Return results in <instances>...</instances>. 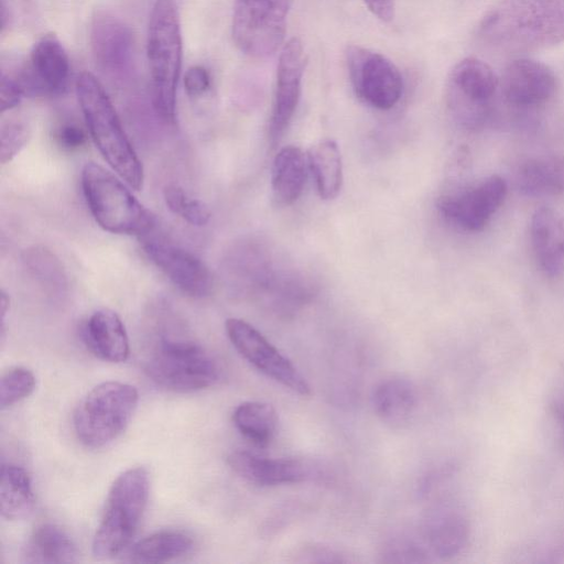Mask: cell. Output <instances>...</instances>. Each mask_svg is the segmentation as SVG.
<instances>
[{
    "label": "cell",
    "instance_id": "4316f807",
    "mask_svg": "<svg viewBox=\"0 0 564 564\" xmlns=\"http://www.w3.org/2000/svg\"><path fill=\"white\" fill-rule=\"evenodd\" d=\"M307 158L319 197L334 199L343 185V161L337 143L330 139L319 141L311 148Z\"/></svg>",
    "mask_w": 564,
    "mask_h": 564
},
{
    "label": "cell",
    "instance_id": "1f68e13d",
    "mask_svg": "<svg viewBox=\"0 0 564 564\" xmlns=\"http://www.w3.org/2000/svg\"><path fill=\"white\" fill-rule=\"evenodd\" d=\"M35 377L25 367H12L0 379V406L9 408L29 397L35 389Z\"/></svg>",
    "mask_w": 564,
    "mask_h": 564
},
{
    "label": "cell",
    "instance_id": "7a4b0ae2",
    "mask_svg": "<svg viewBox=\"0 0 564 564\" xmlns=\"http://www.w3.org/2000/svg\"><path fill=\"white\" fill-rule=\"evenodd\" d=\"M76 94L89 135L105 161L130 187L142 188V163L100 82L84 72L77 78Z\"/></svg>",
    "mask_w": 564,
    "mask_h": 564
},
{
    "label": "cell",
    "instance_id": "f546056e",
    "mask_svg": "<svg viewBox=\"0 0 564 564\" xmlns=\"http://www.w3.org/2000/svg\"><path fill=\"white\" fill-rule=\"evenodd\" d=\"M22 262L28 274L53 295H63L68 281L59 259L46 247L33 246L22 253Z\"/></svg>",
    "mask_w": 564,
    "mask_h": 564
},
{
    "label": "cell",
    "instance_id": "f35d334b",
    "mask_svg": "<svg viewBox=\"0 0 564 564\" xmlns=\"http://www.w3.org/2000/svg\"><path fill=\"white\" fill-rule=\"evenodd\" d=\"M0 305H1V318H2V323H3L6 315L9 312V306H10V299H9V295L4 292V290H1Z\"/></svg>",
    "mask_w": 564,
    "mask_h": 564
},
{
    "label": "cell",
    "instance_id": "d4e9b609",
    "mask_svg": "<svg viewBox=\"0 0 564 564\" xmlns=\"http://www.w3.org/2000/svg\"><path fill=\"white\" fill-rule=\"evenodd\" d=\"M372 405L378 416L384 422L404 423L417 405L415 387L406 379L384 380L373 391Z\"/></svg>",
    "mask_w": 564,
    "mask_h": 564
},
{
    "label": "cell",
    "instance_id": "83f0119b",
    "mask_svg": "<svg viewBox=\"0 0 564 564\" xmlns=\"http://www.w3.org/2000/svg\"><path fill=\"white\" fill-rule=\"evenodd\" d=\"M232 422L239 433L257 446H267L276 430L275 410L268 403L248 401L232 413Z\"/></svg>",
    "mask_w": 564,
    "mask_h": 564
},
{
    "label": "cell",
    "instance_id": "5bb4252c",
    "mask_svg": "<svg viewBox=\"0 0 564 564\" xmlns=\"http://www.w3.org/2000/svg\"><path fill=\"white\" fill-rule=\"evenodd\" d=\"M508 193L506 181L490 175L460 191L438 199L441 215L457 228L476 232L482 230L503 204Z\"/></svg>",
    "mask_w": 564,
    "mask_h": 564
},
{
    "label": "cell",
    "instance_id": "8fae6325",
    "mask_svg": "<svg viewBox=\"0 0 564 564\" xmlns=\"http://www.w3.org/2000/svg\"><path fill=\"white\" fill-rule=\"evenodd\" d=\"M140 238L144 254L180 291L194 299L210 293L212 274L196 254L156 234V228Z\"/></svg>",
    "mask_w": 564,
    "mask_h": 564
},
{
    "label": "cell",
    "instance_id": "ab89813d",
    "mask_svg": "<svg viewBox=\"0 0 564 564\" xmlns=\"http://www.w3.org/2000/svg\"><path fill=\"white\" fill-rule=\"evenodd\" d=\"M554 414L560 423L564 425V403L554 406Z\"/></svg>",
    "mask_w": 564,
    "mask_h": 564
},
{
    "label": "cell",
    "instance_id": "9a60e30c",
    "mask_svg": "<svg viewBox=\"0 0 564 564\" xmlns=\"http://www.w3.org/2000/svg\"><path fill=\"white\" fill-rule=\"evenodd\" d=\"M302 42L292 37L283 44L276 65L275 87L269 121V139L274 145L288 129L297 108L305 68Z\"/></svg>",
    "mask_w": 564,
    "mask_h": 564
},
{
    "label": "cell",
    "instance_id": "3957f363",
    "mask_svg": "<svg viewBox=\"0 0 564 564\" xmlns=\"http://www.w3.org/2000/svg\"><path fill=\"white\" fill-rule=\"evenodd\" d=\"M182 32L173 0H156L148 28L147 57L151 82V102L162 121L174 124L176 90L182 66Z\"/></svg>",
    "mask_w": 564,
    "mask_h": 564
},
{
    "label": "cell",
    "instance_id": "6da1fadb",
    "mask_svg": "<svg viewBox=\"0 0 564 564\" xmlns=\"http://www.w3.org/2000/svg\"><path fill=\"white\" fill-rule=\"evenodd\" d=\"M487 45L503 52H530L564 41V0H501L478 25Z\"/></svg>",
    "mask_w": 564,
    "mask_h": 564
},
{
    "label": "cell",
    "instance_id": "836d02e7",
    "mask_svg": "<svg viewBox=\"0 0 564 564\" xmlns=\"http://www.w3.org/2000/svg\"><path fill=\"white\" fill-rule=\"evenodd\" d=\"M429 552L422 538L419 541L413 538L398 536L383 546L386 562H423Z\"/></svg>",
    "mask_w": 564,
    "mask_h": 564
},
{
    "label": "cell",
    "instance_id": "484cf974",
    "mask_svg": "<svg viewBox=\"0 0 564 564\" xmlns=\"http://www.w3.org/2000/svg\"><path fill=\"white\" fill-rule=\"evenodd\" d=\"M34 506V492L28 471L15 464L1 466L0 511L8 520L28 517Z\"/></svg>",
    "mask_w": 564,
    "mask_h": 564
},
{
    "label": "cell",
    "instance_id": "f1b7e54d",
    "mask_svg": "<svg viewBox=\"0 0 564 564\" xmlns=\"http://www.w3.org/2000/svg\"><path fill=\"white\" fill-rule=\"evenodd\" d=\"M193 547L192 538L181 531L164 530L138 541L131 558L141 563H163L187 554Z\"/></svg>",
    "mask_w": 564,
    "mask_h": 564
},
{
    "label": "cell",
    "instance_id": "d6a6232c",
    "mask_svg": "<svg viewBox=\"0 0 564 564\" xmlns=\"http://www.w3.org/2000/svg\"><path fill=\"white\" fill-rule=\"evenodd\" d=\"M30 128L22 120L11 119L1 126L0 161L6 164L23 149L30 138Z\"/></svg>",
    "mask_w": 564,
    "mask_h": 564
},
{
    "label": "cell",
    "instance_id": "4dcf8cb0",
    "mask_svg": "<svg viewBox=\"0 0 564 564\" xmlns=\"http://www.w3.org/2000/svg\"><path fill=\"white\" fill-rule=\"evenodd\" d=\"M164 202L174 215L193 226H205L210 219L208 206L200 199L192 197L176 184L165 186Z\"/></svg>",
    "mask_w": 564,
    "mask_h": 564
},
{
    "label": "cell",
    "instance_id": "9c48e42d",
    "mask_svg": "<svg viewBox=\"0 0 564 564\" xmlns=\"http://www.w3.org/2000/svg\"><path fill=\"white\" fill-rule=\"evenodd\" d=\"M292 0H235L231 35L251 57H267L284 44Z\"/></svg>",
    "mask_w": 564,
    "mask_h": 564
},
{
    "label": "cell",
    "instance_id": "d6986e66",
    "mask_svg": "<svg viewBox=\"0 0 564 564\" xmlns=\"http://www.w3.org/2000/svg\"><path fill=\"white\" fill-rule=\"evenodd\" d=\"M530 239L540 270L550 279L564 272V218L550 207L538 208L530 220Z\"/></svg>",
    "mask_w": 564,
    "mask_h": 564
},
{
    "label": "cell",
    "instance_id": "277c9868",
    "mask_svg": "<svg viewBox=\"0 0 564 564\" xmlns=\"http://www.w3.org/2000/svg\"><path fill=\"white\" fill-rule=\"evenodd\" d=\"M80 184L91 216L105 231L141 237L158 227L156 217L137 199L127 183L104 166L86 163Z\"/></svg>",
    "mask_w": 564,
    "mask_h": 564
},
{
    "label": "cell",
    "instance_id": "ba28073f",
    "mask_svg": "<svg viewBox=\"0 0 564 564\" xmlns=\"http://www.w3.org/2000/svg\"><path fill=\"white\" fill-rule=\"evenodd\" d=\"M499 79L476 57L459 61L449 72L445 98L453 119L463 128L478 130L489 121Z\"/></svg>",
    "mask_w": 564,
    "mask_h": 564
},
{
    "label": "cell",
    "instance_id": "d590c367",
    "mask_svg": "<svg viewBox=\"0 0 564 564\" xmlns=\"http://www.w3.org/2000/svg\"><path fill=\"white\" fill-rule=\"evenodd\" d=\"M86 131L74 122H64L54 131L56 144L64 151L74 152L84 148L87 143Z\"/></svg>",
    "mask_w": 564,
    "mask_h": 564
},
{
    "label": "cell",
    "instance_id": "603a6c76",
    "mask_svg": "<svg viewBox=\"0 0 564 564\" xmlns=\"http://www.w3.org/2000/svg\"><path fill=\"white\" fill-rule=\"evenodd\" d=\"M469 528L466 519L455 511L431 516L422 529V539L430 553L440 558L457 555L467 544Z\"/></svg>",
    "mask_w": 564,
    "mask_h": 564
},
{
    "label": "cell",
    "instance_id": "ffe728a7",
    "mask_svg": "<svg viewBox=\"0 0 564 564\" xmlns=\"http://www.w3.org/2000/svg\"><path fill=\"white\" fill-rule=\"evenodd\" d=\"M87 348L99 359L123 362L130 354L129 338L120 316L110 308L95 311L82 329Z\"/></svg>",
    "mask_w": 564,
    "mask_h": 564
},
{
    "label": "cell",
    "instance_id": "7c38bea8",
    "mask_svg": "<svg viewBox=\"0 0 564 564\" xmlns=\"http://www.w3.org/2000/svg\"><path fill=\"white\" fill-rule=\"evenodd\" d=\"M225 328L235 349L254 368L301 395L311 393L307 381L293 364L252 325L231 317Z\"/></svg>",
    "mask_w": 564,
    "mask_h": 564
},
{
    "label": "cell",
    "instance_id": "ac0fdd59",
    "mask_svg": "<svg viewBox=\"0 0 564 564\" xmlns=\"http://www.w3.org/2000/svg\"><path fill=\"white\" fill-rule=\"evenodd\" d=\"M556 78L545 64L518 58L505 69L501 78V93L513 107L532 108L547 102L555 94Z\"/></svg>",
    "mask_w": 564,
    "mask_h": 564
},
{
    "label": "cell",
    "instance_id": "e575fe53",
    "mask_svg": "<svg viewBox=\"0 0 564 564\" xmlns=\"http://www.w3.org/2000/svg\"><path fill=\"white\" fill-rule=\"evenodd\" d=\"M25 96L24 88L18 75L17 67L3 66L0 78V108L1 113L15 108Z\"/></svg>",
    "mask_w": 564,
    "mask_h": 564
},
{
    "label": "cell",
    "instance_id": "7402d4cb",
    "mask_svg": "<svg viewBox=\"0 0 564 564\" xmlns=\"http://www.w3.org/2000/svg\"><path fill=\"white\" fill-rule=\"evenodd\" d=\"M306 158L295 145H286L275 154L271 169V187L275 202L288 206L296 202L305 186Z\"/></svg>",
    "mask_w": 564,
    "mask_h": 564
},
{
    "label": "cell",
    "instance_id": "4fadbf2b",
    "mask_svg": "<svg viewBox=\"0 0 564 564\" xmlns=\"http://www.w3.org/2000/svg\"><path fill=\"white\" fill-rule=\"evenodd\" d=\"M89 34L97 67L111 79H128L135 62V43L130 26L113 13L97 10L91 18Z\"/></svg>",
    "mask_w": 564,
    "mask_h": 564
},
{
    "label": "cell",
    "instance_id": "cb8c5ba5",
    "mask_svg": "<svg viewBox=\"0 0 564 564\" xmlns=\"http://www.w3.org/2000/svg\"><path fill=\"white\" fill-rule=\"evenodd\" d=\"M23 556L26 563H74L77 561L78 551L62 528L44 523L32 532Z\"/></svg>",
    "mask_w": 564,
    "mask_h": 564
},
{
    "label": "cell",
    "instance_id": "5b68a950",
    "mask_svg": "<svg viewBox=\"0 0 564 564\" xmlns=\"http://www.w3.org/2000/svg\"><path fill=\"white\" fill-rule=\"evenodd\" d=\"M149 489V475L143 467L129 468L116 478L93 539L96 557L116 556L129 545L144 513Z\"/></svg>",
    "mask_w": 564,
    "mask_h": 564
},
{
    "label": "cell",
    "instance_id": "44dd1931",
    "mask_svg": "<svg viewBox=\"0 0 564 564\" xmlns=\"http://www.w3.org/2000/svg\"><path fill=\"white\" fill-rule=\"evenodd\" d=\"M516 185L525 196L549 197L564 193V155L545 154L522 162L516 172Z\"/></svg>",
    "mask_w": 564,
    "mask_h": 564
},
{
    "label": "cell",
    "instance_id": "e0dca14e",
    "mask_svg": "<svg viewBox=\"0 0 564 564\" xmlns=\"http://www.w3.org/2000/svg\"><path fill=\"white\" fill-rule=\"evenodd\" d=\"M227 463L239 477L258 486L294 484L323 477L319 466L310 460L268 458L247 451L230 453Z\"/></svg>",
    "mask_w": 564,
    "mask_h": 564
},
{
    "label": "cell",
    "instance_id": "8d00e7d4",
    "mask_svg": "<svg viewBox=\"0 0 564 564\" xmlns=\"http://www.w3.org/2000/svg\"><path fill=\"white\" fill-rule=\"evenodd\" d=\"M210 85L209 72L200 65L189 67L184 75V88L191 98L202 97L209 90Z\"/></svg>",
    "mask_w": 564,
    "mask_h": 564
},
{
    "label": "cell",
    "instance_id": "30bf717a",
    "mask_svg": "<svg viewBox=\"0 0 564 564\" xmlns=\"http://www.w3.org/2000/svg\"><path fill=\"white\" fill-rule=\"evenodd\" d=\"M345 57L352 90L361 101L379 110L399 102L403 78L389 58L360 45H349Z\"/></svg>",
    "mask_w": 564,
    "mask_h": 564
},
{
    "label": "cell",
    "instance_id": "74e56055",
    "mask_svg": "<svg viewBox=\"0 0 564 564\" xmlns=\"http://www.w3.org/2000/svg\"><path fill=\"white\" fill-rule=\"evenodd\" d=\"M368 9L381 21L390 22L394 18V0H362Z\"/></svg>",
    "mask_w": 564,
    "mask_h": 564
},
{
    "label": "cell",
    "instance_id": "2e32d148",
    "mask_svg": "<svg viewBox=\"0 0 564 564\" xmlns=\"http://www.w3.org/2000/svg\"><path fill=\"white\" fill-rule=\"evenodd\" d=\"M70 66L66 50L53 34H45L33 45L28 63L18 67L25 96L62 94L69 79Z\"/></svg>",
    "mask_w": 564,
    "mask_h": 564
},
{
    "label": "cell",
    "instance_id": "52a82bcc",
    "mask_svg": "<svg viewBox=\"0 0 564 564\" xmlns=\"http://www.w3.org/2000/svg\"><path fill=\"white\" fill-rule=\"evenodd\" d=\"M147 376L173 392H195L220 378L217 360L195 341L162 336L144 362Z\"/></svg>",
    "mask_w": 564,
    "mask_h": 564
},
{
    "label": "cell",
    "instance_id": "8992f818",
    "mask_svg": "<svg viewBox=\"0 0 564 564\" xmlns=\"http://www.w3.org/2000/svg\"><path fill=\"white\" fill-rule=\"evenodd\" d=\"M139 401L137 389L120 381H105L78 403L73 426L79 442L89 448L109 445L128 426Z\"/></svg>",
    "mask_w": 564,
    "mask_h": 564
}]
</instances>
